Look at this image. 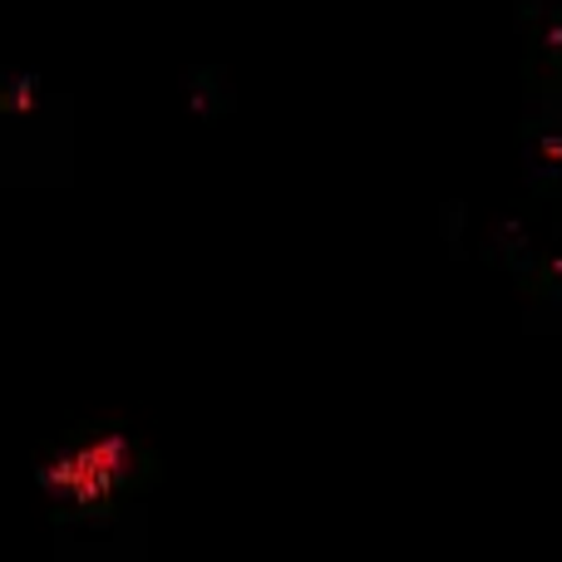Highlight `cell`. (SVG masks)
Returning a JSON list of instances; mask_svg holds the SVG:
<instances>
[{
    "instance_id": "obj_1",
    "label": "cell",
    "mask_w": 562,
    "mask_h": 562,
    "mask_svg": "<svg viewBox=\"0 0 562 562\" xmlns=\"http://www.w3.org/2000/svg\"><path fill=\"white\" fill-rule=\"evenodd\" d=\"M124 459H128L124 445H94L75 459L49 464L45 484L59 488V494H75V498H85V504H94V498H104L109 488H114V479L124 474Z\"/></svg>"
}]
</instances>
